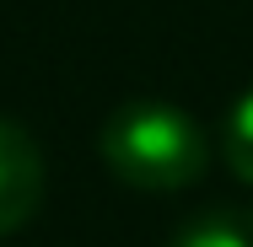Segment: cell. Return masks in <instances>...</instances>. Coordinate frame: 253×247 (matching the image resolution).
I'll use <instances>...</instances> for the list:
<instances>
[{
	"instance_id": "277c9868",
	"label": "cell",
	"mask_w": 253,
	"mask_h": 247,
	"mask_svg": "<svg viewBox=\"0 0 253 247\" xmlns=\"http://www.w3.org/2000/svg\"><path fill=\"white\" fill-rule=\"evenodd\" d=\"M221 156H226V167L243 177L253 188V92L232 113H226V129H221Z\"/></svg>"
},
{
	"instance_id": "7a4b0ae2",
	"label": "cell",
	"mask_w": 253,
	"mask_h": 247,
	"mask_svg": "<svg viewBox=\"0 0 253 247\" xmlns=\"http://www.w3.org/2000/svg\"><path fill=\"white\" fill-rule=\"evenodd\" d=\"M38 204H43V150L22 124L0 118V237L22 231L38 215Z\"/></svg>"
},
{
	"instance_id": "3957f363",
	"label": "cell",
	"mask_w": 253,
	"mask_h": 247,
	"mask_svg": "<svg viewBox=\"0 0 253 247\" xmlns=\"http://www.w3.org/2000/svg\"><path fill=\"white\" fill-rule=\"evenodd\" d=\"M167 247H253V210H205L183 220Z\"/></svg>"
},
{
	"instance_id": "6da1fadb",
	"label": "cell",
	"mask_w": 253,
	"mask_h": 247,
	"mask_svg": "<svg viewBox=\"0 0 253 247\" xmlns=\"http://www.w3.org/2000/svg\"><path fill=\"white\" fill-rule=\"evenodd\" d=\"M97 150L108 172L140 194H178L189 183H200L210 145L205 129L167 102H129L119 107L97 135Z\"/></svg>"
}]
</instances>
